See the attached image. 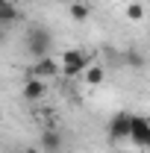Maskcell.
Returning <instances> with one entry per match:
<instances>
[{"instance_id":"1","label":"cell","mask_w":150,"mask_h":153,"mask_svg":"<svg viewBox=\"0 0 150 153\" xmlns=\"http://www.w3.org/2000/svg\"><path fill=\"white\" fill-rule=\"evenodd\" d=\"M27 50H30V56H50V50H53V33L47 30V27H30L27 30Z\"/></svg>"},{"instance_id":"2","label":"cell","mask_w":150,"mask_h":153,"mask_svg":"<svg viewBox=\"0 0 150 153\" xmlns=\"http://www.w3.org/2000/svg\"><path fill=\"white\" fill-rule=\"evenodd\" d=\"M88 65H91V56H88L85 50H79V47H71V50H65V53H62L59 74H62V76H79Z\"/></svg>"},{"instance_id":"3","label":"cell","mask_w":150,"mask_h":153,"mask_svg":"<svg viewBox=\"0 0 150 153\" xmlns=\"http://www.w3.org/2000/svg\"><path fill=\"white\" fill-rule=\"evenodd\" d=\"M130 141L135 147L150 150V118H144V115H132L130 118Z\"/></svg>"},{"instance_id":"4","label":"cell","mask_w":150,"mask_h":153,"mask_svg":"<svg viewBox=\"0 0 150 153\" xmlns=\"http://www.w3.org/2000/svg\"><path fill=\"white\" fill-rule=\"evenodd\" d=\"M62 147H65V135L59 130H53V127L41 130V135H38V150L41 153H62Z\"/></svg>"},{"instance_id":"5","label":"cell","mask_w":150,"mask_h":153,"mask_svg":"<svg viewBox=\"0 0 150 153\" xmlns=\"http://www.w3.org/2000/svg\"><path fill=\"white\" fill-rule=\"evenodd\" d=\"M130 112H118L112 115V121H109V138L112 141H127L130 138Z\"/></svg>"},{"instance_id":"6","label":"cell","mask_w":150,"mask_h":153,"mask_svg":"<svg viewBox=\"0 0 150 153\" xmlns=\"http://www.w3.org/2000/svg\"><path fill=\"white\" fill-rule=\"evenodd\" d=\"M44 94H47V82L38 79V76H30V79L24 82V88H21V97H24L27 103H38Z\"/></svg>"},{"instance_id":"7","label":"cell","mask_w":150,"mask_h":153,"mask_svg":"<svg viewBox=\"0 0 150 153\" xmlns=\"http://www.w3.org/2000/svg\"><path fill=\"white\" fill-rule=\"evenodd\" d=\"M30 76H38V79H50V76H59V62H56L53 56H41V59H36V65H33Z\"/></svg>"},{"instance_id":"8","label":"cell","mask_w":150,"mask_h":153,"mask_svg":"<svg viewBox=\"0 0 150 153\" xmlns=\"http://www.w3.org/2000/svg\"><path fill=\"white\" fill-rule=\"evenodd\" d=\"M18 21H21L18 3H12V0H0V27L6 30V27H12V24H18Z\"/></svg>"},{"instance_id":"9","label":"cell","mask_w":150,"mask_h":153,"mask_svg":"<svg viewBox=\"0 0 150 153\" xmlns=\"http://www.w3.org/2000/svg\"><path fill=\"white\" fill-rule=\"evenodd\" d=\"M68 15H71V21H76V24L88 21L91 18V3H88V0H71V3H68Z\"/></svg>"},{"instance_id":"10","label":"cell","mask_w":150,"mask_h":153,"mask_svg":"<svg viewBox=\"0 0 150 153\" xmlns=\"http://www.w3.org/2000/svg\"><path fill=\"white\" fill-rule=\"evenodd\" d=\"M124 15H127V21H132V24H141L144 15H147V9H144L141 0H130V3L124 6Z\"/></svg>"},{"instance_id":"11","label":"cell","mask_w":150,"mask_h":153,"mask_svg":"<svg viewBox=\"0 0 150 153\" xmlns=\"http://www.w3.org/2000/svg\"><path fill=\"white\" fill-rule=\"evenodd\" d=\"M79 76H82V82H85V85H100V82L106 79V71H103L100 65H94V62H91V65H88Z\"/></svg>"},{"instance_id":"12","label":"cell","mask_w":150,"mask_h":153,"mask_svg":"<svg viewBox=\"0 0 150 153\" xmlns=\"http://www.w3.org/2000/svg\"><path fill=\"white\" fill-rule=\"evenodd\" d=\"M24 153H41V150H38V144H33V147H27Z\"/></svg>"},{"instance_id":"13","label":"cell","mask_w":150,"mask_h":153,"mask_svg":"<svg viewBox=\"0 0 150 153\" xmlns=\"http://www.w3.org/2000/svg\"><path fill=\"white\" fill-rule=\"evenodd\" d=\"M3 38H6V30H3V27H0V44H3Z\"/></svg>"},{"instance_id":"14","label":"cell","mask_w":150,"mask_h":153,"mask_svg":"<svg viewBox=\"0 0 150 153\" xmlns=\"http://www.w3.org/2000/svg\"><path fill=\"white\" fill-rule=\"evenodd\" d=\"M56 3H65V6H68V3H71V0H56Z\"/></svg>"},{"instance_id":"15","label":"cell","mask_w":150,"mask_h":153,"mask_svg":"<svg viewBox=\"0 0 150 153\" xmlns=\"http://www.w3.org/2000/svg\"><path fill=\"white\" fill-rule=\"evenodd\" d=\"M147 153H150V150H147Z\"/></svg>"}]
</instances>
